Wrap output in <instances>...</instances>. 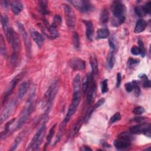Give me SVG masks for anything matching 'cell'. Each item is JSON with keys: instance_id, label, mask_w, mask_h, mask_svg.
Segmentation results:
<instances>
[{"instance_id": "9a60e30c", "label": "cell", "mask_w": 151, "mask_h": 151, "mask_svg": "<svg viewBox=\"0 0 151 151\" xmlns=\"http://www.w3.org/2000/svg\"><path fill=\"white\" fill-rule=\"evenodd\" d=\"M96 85L94 81H93L90 85L87 90L86 102L88 104H90L93 101V99L96 97Z\"/></svg>"}, {"instance_id": "60d3db41", "label": "cell", "mask_w": 151, "mask_h": 151, "mask_svg": "<svg viewBox=\"0 0 151 151\" xmlns=\"http://www.w3.org/2000/svg\"><path fill=\"white\" fill-rule=\"evenodd\" d=\"M120 119H121V116H120V113L119 112H116L113 116H112L110 117V123H111V124L114 123L120 120Z\"/></svg>"}, {"instance_id": "bcb514c9", "label": "cell", "mask_w": 151, "mask_h": 151, "mask_svg": "<svg viewBox=\"0 0 151 151\" xmlns=\"http://www.w3.org/2000/svg\"><path fill=\"white\" fill-rule=\"evenodd\" d=\"M61 23V18L60 17V16L56 15L54 16V21L52 24H54V25H57V27L59 26Z\"/></svg>"}, {"instance_id": "d6986e66", "label": "cell", "mask_w": 151, "mask_h": 151, "mask_svg": "<svg viewBox=\"0 0 151 151\" xmlns=\"http://www.w3.org/2000/svg\"><path fill=\"white\" fill-rule=\"evenodd\" d=\"M31 35L33 38L34 41H35V42L36 43V44L39 47H41L44 42V38L41 34L37 31H32L31 32Z\"/></svg>"}, {"instance_id": "8d00e7d4", "label": "cell", "mask_w": 151, "mask_h": 151, "mask_svg": "<svg viewBox=\"0 0 151 151\" xmlns=\"http://www.w3.org/2000/svg\"><path fill=\"white\" fill-rule=\"evenodd\" d=\"M55 126H56V124H54L50 129L48 134L47 137V142H46V144L45 145V147H47V146H48L49 145V143H50V142L51 140V139H52V136L54 135V133Z\"/></svg>"}, {"instance_id": "681fc988", "label": "cell", "mask_w": 151, "mask_h": 151, "mask_svg": "<svg viewBox=\"0 0 151 151\" xmlns=\"http://www.w3.org/2000/svg\"><path fill=\"white\" fill-rule=\"evenodd\" d=\"M124 87L127 92H131L133 90V85L132 82H128L124 84Z\"/></svg>"}, {"instance_id": "6da1fadb", "label": "cell", "mask_w": 151, "mask_h": 151, "mask_svg": "<svg viewBox=\"0 0 151 151\" xmlns=\"http://www.w3.org/2000/svg\"><path fill=\"white\" fill-rule=\"evenodd\" d=\"M6 39L11 45L12 48V54L11 57V63L13 65L17 61L18 56L21 50V43L18 34L10 28L5 32Z\"/></svg>"}, {"instance_id": "d6a6232c", "label": "cell", "mask_w": 151, "mask_h": 151, "mask_svg": "<svg viewBox=\"0 0 151 151\" xmlns=\"http://www.w3.org/2000/svg\"><path fill=\"white\" fill-rule=\"evenodd\" d=\"M132 85H133V90H134V92L135 94V96L138 97L141 94V90L140 88L139 84L137 81L133 80L132 82Z\"/></svg>"}, {"instance_id": "9c48e42d", "label": "cell", "mask_w": 151, "mask_h": 151, "mask_svg": "<svg viewBox=\"0 0 151 151\" xmlns=\"http://www.w3.org/2000/svg\"><path fill=\"white\" fill-rule=\"evenodd\" d=\"M63 7L66 24L70 28L73 29L76 24V16L74 12L68 5L64 4Z\"/></svg>"}, {"instance_id": "3957f363", "label": "cell", "mask_w": 151, "mask_h": 151, "mask_svg": "<svg viewBox=\"0 0 151 151\" xmlns=\"http://www.w3.org/2000/svg\"><path fill=\"white\" fill-rule=\"evenodd\" d=\"M35 95V90L32 91V93L30 94L29 97L27 100V102L26 103V105L23 109L20 117L17 123V124L15 126V130H17L19 129L20 127L22 126V124L26 122L27 119L28 118L29 114H31L32 110V104H33V99Z\"/></svg>"}, {"instance_id": "44dd1931", "label": "cell", "mask_w": 151, "mask_h": 151, "mask_svg": "<svg viewBox=\"0 0 151 151\" xmlns=\"http://www.w3.org/2000/svg\"><path fill=\"white\" fill-rule=\"evenodd\" d=\"M86 27V37L89 41H91L93 35V25L90 21H83Z\"/></svg>"}, {"instance_id": "f5cc1de1", "label": "cell", "mask_w": 151, "mask_h": 151, "mask_svg": "<svg viewBox=\"0 0 151 151\" xmlns=\"http://www.w3.org/2000/svg\"><path fill=\"white\" fill-rule=\"evenodd\" d=\"M109 44L110 47L111 48V50H114L116 49V45H115L114 41V40H113L112 38H109Z\"/></svg>"}, {"instance_id": "83f0119b", "label": "cell", "mask_w": 151, "mask_h": 151, "mask_svg": "<svg viewBox=\"0 0 151 151\" xmlns=\"http://www.w3.org/2000/svg\"><path fill=\"white\" fill-rule=\"evenodd\" d=\"M115 62V57L114 52L110 51L108 54L107 58V65L109 69H111L114 65Z\"/></svg>"}, {"instance_id": "d4e9b609", "label": "cell", "mask_w": 151, "mask_h": 151, "mask_svg": "<svg viewBox=\"0 0 151 151\" xmlns=\"http://www.w3.org/2000/svg\"><path fill=\"white\" fill-rule=\"evenodd\" d=\"M38 10L43 15L48 14L49 11L47 5V2L45 1H40L38 2Z\"/></svg>"}, {"instance_id": "ba28073f", "label": "cell", "mask_w": 151, "mask_h": 151, "mask_svg": "<svg viewBox=\"0 0 151 151\" xmlns=\"http://www.w3.org/2000/svg\"><path fill=\"white\" fill-rule=\"evenodd\" d=\"M130 132L132 134H144L146 136L150 137V123H142L137 125L133 126L130 128Z\"/></svg>"}, {"instance_id": "ab89813d", "label": "cell", "mask_w": 151, "mask_h": 151, "mask_svg": "<svg viewBox=\"0 0 151 151\" xmlns=\"http://www.w3.org/2000/svg\"><path fill=\"white\" fill-rule=\"evenodd\" d=\"M132 134L130 132H124L121 133L119 135V137H122L124 139H126L127 140L129 141H132L133 140V136L132 135Z\"/></svg>"}, {"instance_id": "8992f818", "label": "cell", "mask_w": 151, "mask_h": 151, "mask_svg": "<svg viewBox=\"0 0 151 151\" xmlns=\"http://www.w3.org/2000/svg\"><path fill=\"white\" fill-rule=\"evenodd\" d=\"M17 27L19 30V32L22 37V38L24 42L25 50H26V53L28 57H31V43L30 39L28 35L27 32L22 25V23L20 22H17Z\"/></svg>"}, {"instance_id": "5bb4252c", "label": "cell", "mask_w": 151, "mask_h": 151, "mask_svg": "<svg viewBox=\"0 0 151 151\" xmlns=\"http://www.w3.org/2000/svg\"><path fill=\"white\" fill-rule=\"evenodd\" d=\"M114 146L118 150H126L130 147L131 142L122 137H119L113 143Z\"/></svg>"}, {"instance_id": "484cf974", "label": "cell", "mask_w": 151, "mask_h": 151, "mask_svg": "<svg viewBox=\"0 0 151 151\" xmlns=\"http://www.w3.org/2000/svg\"><path fill=\"white\" fill-rule=\"evenodd\" d=\"M110 31L106 28L99 29L97 31V38L98 39H104L107 38L109 35Z\"/></svg>"}, {"instance_id": "e0dca14e", "label": "cell", "mask_w": 151, "mask_h": 151, "mask_svg": "<svg viewBox=\"0 0 151 151\" xmlns=\"http://www.w3.org/2000/svg\"><path fill=\"white\" fill-rule=\"evenodd\" d=\"M93 81H94L93 74L92 73H90V74L86 75V76L84 77V79L82 84V90L84 93L87 91L90 85Z\"/></svg>"}, {"instance_id": "2e32d148", "label": "cell", "mask_w": 151, "mask_h": 151, "mask_svg": "<svg viewBox=\"0 0 151 151\" xmlns=\"http://www.w3.org/2000/svg\"><path fill=\"white\" fill-rule=\"evenodd\" d=\"M9 4H10L11 9L12 12L15 15L19 14L22 10L23 5L21 1H11L9 2Z\"/></svg>"}, {"instance_id": "4316f807", "label": "cell", "mask_w": 151, "mask_h": 151, "mask_svg": "<svg viewBox=\"0 0 151 151\" xmlns=\"http://www.w3.org/2000/svg\"><path fill=\"white\" fill-rule=\"evenodd\" d=\"M109 21V12L106 8H104L100 14V22L101 24L104 25L107 23Z\"/></svg>"}, {"instance_id": "8fae6325", "label": "cell", "mask_w": 151, "mask_h": 151, "mask_svg": "<svg viewBox=\"0 0 151 151\" xmlns=\"http://www.w3.org/2000/svg\"><path fill=\"white\" fill-rule=\"evenodd\" d=\"M16 106V100H12L9 103H8L6 106L3 109L1 114V122L2 123L5 121L12 113L15 107Z\"/></svg>"}, {"instance_id": "30bf717a", "label": "cell", "mask_w": 151, "mask_h": 151, "mask_svg": "<svg viewBox=\"0 0 151 151\" xmlns=\"http://www.w3.org/2000/svg\"><path fill=\"white\" fill-rule=\"evenodd\" d=\"M70 3L71 4L79 11L83 13H87L89 12L92 8V5L91 3L88 1H84V0L71 1H70Z\"/></svg>"}, {"instance_id": "816d5d0a", "label": "cell", "mask_w": 151, "mask_h": 151, "mask_svg": "<svg viewBox=\"0 0 151 151\" xmlns=\"http://www.w3.org/2000/svg\"><path fill=\"white\" fill-rule=\"evenodd\" d=\"M105 102V99L104 98H101L100 99H99V100H98L96 104H95V108H97L100 107L101 105H103Z\"/></svg>"}, {"instance_id": "f546056e", "label": "cell", "mask_w": 151, "mask_h": 151, "mask_svg": "<svg viewBox=\"0 0 151 151\" xmlns=\"http://www.w3.org/2000/svg\"><path fill=\"white\" fill-rule=\"evenodd\" d=\"M1 24L4 32H5L8 31L10 27H9V19L8 17L6 15H2L1 17Z\"/></svg>"}, {"instance_id": "1f68e13d", "label": "cell", "mask_w": 151, "mask_h": 151, "mask_svg": "<svg viewBox=\"0 0 151 151\" xmlns=\"http://www.w3.org/2000/svg\"><path fill=\"white\" fill-rule=\"evenodd\" d=\"M72 40H73V43L74 48L76 49H78L80 48V38L77 32H74L73 33L72 36Z\"/></svg>"}, {"instance_id": "f907efd6", "label": "cell", "mask_w": 151, "mask_h": 151, "mask_svg": "<svg viewBox=\"0 0 151 151\" xmlns=\"http://www.w3.org/2000/svg\"><path fill=\"white\" fill-rule=\"evenodd\" d=\"M121 80H122V76L120 73H118L117 74V78H116V87L119 88L121 84Z\"/></svg>"}, {"instance_id": "7c38bea8", "label": "cell", "mask_w": 151, "mask_h": 151, "mask_svg": "<svg viewBox=\"0 0 151 151\" xmlns=\"http://www.w3.org/2000/svg\"><path fill=\"white\" fill-rule=\"evenodd\" d=\"M68 63L70 67L74 70L81 71L84 70L86 68L85 61L79 58H72L69 60Z\"/></svg>"}, {"instance_id": "52a82bcc", "label": "cell", "mask_w": 151, "mask_h": 151, "mask_svg": "<svg viewBox=\"0 0 151 151\" xmlns=\"http://www.w3.org/2000/svg\"><path fill=\"white\" fill-rule=\"evenodd\" d=\"M58 88V82L55 81L51 84V86L49 87L48 89L47 90L45 95V99L46 104L47 106V110L50 108L51 103L52 102V100H54L57 93Z\"/></svg>"}, {"instance_id": "603a6c76", "label": "cell", "mask_w": 151, "mask_h": 151, "mask_svg": "<svg viewBox=\"0 0 151 151\" xmlns=\"http://www.w3.org/2000/svg\"><path fill=\"white\" fill-rule=\"evenodd\" d=\"M57 26L52 24L51 25L48 26L47 27V29L48 31V36L51 39H55L57 38L59 35V32L57 29Z\"/></svg>"}, {"instance_id": "ffe728a7", "label": "cell", "mask_w": 151, "mask_h": 151, "mask_svg": "<svg viewBox=\"0 0 151 151\" xmlns=\"http://www.w3.org/2000/svg\"><path fill=\"white\" fill-rule=\"evenodd\" d=\"M28 88H29V83L28 81H24L20 84L19 87V90H18V99L21 100L24 97V96L25 95V94L27 93L28 90Z\"/></svg>"}, {"instance_id": "d590c367", "label": "cell", "mask_w": 151, "mask_h": 151, "mask_svg": "<svg viewBox=\"0 0 151 151\" xmlns=\"http://www.w3.org/2000/svg\"><path fill=\"white\" fill-rule=\"evenodd\" d=\"M15 119H11V120H9V122H8L5 126V127H4V130L3 132H1V139H2L3 137H5V135L6 134V133L8 132V130L9 129V127L11 126V125L15 122Z\"/></svg>"}, {"instance_id": "cb8c5ba5", "label": "cell", "mask_w": 151, "mask_h": 151, "mask_svg": "<svg viewBox=\"0 0 151 151\" xmlns=\"http://www.w3.org/2000/svg\"><path fill=\"white\" fill-rule=\"evenodd\" d=\"M90 63L91 67L92 73L93 75H97L99 72V67H98V61L96 58V57L94 55H91L90 57Z\"/></svg>"}, {"instance_id": "11a10c76", "label": "cell", "mask_w": 151, "mask_h": 151, "mask_svg": "<svg viewBox=\"0 0 151 151\" xmlns=\"http://www.w3.org/2000/svg\"><path fill=\"white\" fill-rule=\"evenodd\" d=\"M102 145H103V146H104L105 147H110V146L109 144H107L106 142H103Z\"/></svg>"}, {"instance_id": "4fadbf2b", "label": "cell", "mask_w": 151, "mask_h": 151, "mask_svg": "<svg viewBox=\"0 0 151 151\" xmlns=\"http://www.w3.org/2000/svg\"><path fill=\"white\" fill-rule=\"evenodd\" d=\"M23 75V73H20L18 75H17L12 80V81L11 82L10 84H9V86L8 87V88L6 90V91H5V94H4V98H3V101H5L8 97L11 95V94L12 93V92L13 91L14 89L15 88L17 84L18 83V81L21 80L22 76Z\"/></svg>"}, {"instance_id": "836d02e7", "label": "cell", "mask_w": 151, "mask_h": 151, "mask_svg": "<svg viewBox=\"0 0 151 151\" xmlns=\"http://www.w3.org/2000/svg\"><path fill=\"white\" fill-rule=\"evenodd\" d=\"M0 50L1 53L3 56H6V48L5 43V40L2 35H1L0 38Z\"/></svg>"}, {"instance_id": "b9f144b4", "label": "cell", "mask_w": 151, "mask_h": 151, "mask_svg": "<svg viewBox=\"0 0 151 151\" xmlns=\"http://www.w3.org/2000/svg\"><path fill=\"white\" fill-rule=\"evenodd\" d=\"M101 90L102 93H106L108 91L107 86V80L105 79L103 80L101 83Z\"/></svg>"}, {"instance_id": "f35d334b", "label": "cell", "mask_w": 151, "mask_h": 151, "mask_svg": "<svg viewBox=\"0 0 151 151\" xmlns=\"http://www.w3.org/2000/svg\"><path fill=\"white\" fill-rule=\"evenodd\" d=\"M138 44H139V48L140 51V55L142 57H144L146 54V49H145L143 42L140 38L138 39Z\"/></svg>"}, {"instance_id": "ac0fdd59", "label": "cell", "mask_w": 151, "mask_h": 151, "mask_svg": "<svg viewBox=\"0 0 151 151\" xmlns=\"http://www.w3.org/2000/svg\"><path fill=\"white\" fill-rule=\"evenodd\" d=\"M147 25V23L145 20L143 19H140L137 20V21L136 23L134 32L135 33H140L143 32L146 29Z\"/></svg>"}, {"instance_id": "7bdbcfd3", "label": "cell", "mask_w": 151, "mask_h": 151, "mask_svg": "<svg viewBox=\"0 0 151 151\" xmlns=\"http://www.w3.org/2000/svg\"><path fill=\"white\" fill-rule=\"evenodd\" d=\"M93 110H94V107H90L88 109V110L87 111V112H86V113L85 114L84 119H83V122H88V120H89V119H90V116H91Z\"/></svg>"}, {"instance_id": "f6af8a7d", "label": "cell", "mask_w": 151, "mask_h": 151, "mask_svg": "<svg viewBox=\"0 0 151 151\" xmlns=\"http://www.w3.org/2000/svg\"><path fill=\"white\" fill-rule=\"evenodd\" d=\"M131 53L134 55H138L139 54H140V49L139 48V47L137 46H133L131 48Z\"/></svg>"}, {"instance_id": "e575fe53", "label": "cell", "mask_w": 151, "mask_h": 151, "mask_svg": "<svg viewBox=\"0 0 151 151\" xmlns=\"http://www.w3.org/2000/svg\"><path fill=\"white\" fill-rule=\"evenodd\" d=\"M139 64V60L137 59H134L133 58H129L127 62V65L129 68H133L136 67Z\"/></svg>"}, {"instance_id": "f1b7e54d", "label": "cell", "mask_w": 151, "mask_h": 151, "mask_svg": "<svg viewBox=\"0 0 151 151\" xmlns=\"http://www.w3.org/2000/svg\"><path fill=\"white\" fill-rule=\"evenodd\" d=\"M139 77L141 80L142 86L145 88L150 87V81L145 74H141L139 75Z\"/></svg>"}, {"instance_id": "7a4b0ae2", "label": "cell", "mask_w": 151, "mask_h": 151, "mask_svg": "<svg viewBox=\"0 0 151 151\" xmlns=\"http://www.w3.org/2000/svg\"><path fill=\"white\" fill-rule=\"evenodd\" d=\"M111 9L115 18L113 25L117 27L123 24L125 21L126 7L120 1H114L111 4Z\"/></svg>"}, {"instance_id": "277c9868", "label": "cell", "mask_w": 151, "mask_h": 151, "mask_svg": "<svg viewBox=\"0 0 151 151\" xmlns=\"http://www.w3.org/2000/svg\"><path fill=\"white\" fill-rule=\"evenodd\" d=\"M45 125L42 124L38 130L36 132L33 138L31 140L29 145L28 146L27 150H37L41 143V141L43 139V136L45 133Z\"/></svg>"}, {"instance_id": "5b68a950", "label": "cell", "mask_w": 151, "mask_h": 151, "mask_svg": "<svg viewBox=\"0 0 151 151\" xmlns=\"http://www.w3.org/2000/svg\"><path fill=\"white\" fill-rule=\"evenodd\" d=\"M80 100V93H73L72 101L68 107L67 114H66L63 122V123H64L65 124H67V122L70 119V118L71 117V116L74 114V113L77 110V109Z\"/></svg>"}, {"instance_id": "4dcf8cb0", "label": "cell", "mask_w": 151, "mask_h": 151, "mask_svg": "<svg viewBox=\"0 0 151 151\" xmlns=\"http://www.w3.org/2000/svg\"><path fill=\"white\" fill-rule=\"evenodd\" d=\"M134 12H135L136 14L139 17H143L145 15H146V14H147L143 5L136 6L134 8Z\"/></svg>"}, {"instance_id": "74e56055", "label": "cell", "mask_w": 151, "mask_h": 151, "mask_svg": "<svg viewBox=\"0 0 151 151\" xmlns=\"http://www.w3.org/2000/svg\"><path fill=\"white\" fill-rule=\"evenodd\" d=\"M22 139V136L21 134H19V136H18L16 139H15V140L14 141L12 145H11V149H9L10 150H14L16 149V148L17 147L18 145L19 144V143L21 142V140Z\"/></svg>"}, {"instance_id": "c3c4849f", "label": "cell", "mask_w": 151, "mask_h": 151, "mask_svg": "<svg viewBox=\"0 0 151 151\" xmlns=\"http://www.w3.org/2000/svg\"><path fill=\"white\" fill-rule=\"evenodd\" d=\"M80 121H77L76 123H75V124H74V126H73V134H76L78 131V130H79V129H80V126H81V124H80Z\"/></svg>"}, {"instance_id": "ee69618b", "label": "cell", "mask_w": 151, "mask_h": 151, "mask_svg": "<svg viewBox=\"0 0 151 151\" xmlns=\"http://www.w3.org/2000/svg\"><path fill=\"white\" fill-rule=\"evenodd\" d=\"M145 111V109L142 106H137V107H135L133 110V113L137 115L142 114L143 113H144Z\"/></svg>"}, {"instance_id": "db71d44e", "label": "cell", "mask_w": 151, "mask_h": 151, "mask_svg": "<svg viewBox=\"0 0 151 151\" xmlns=\"http://www.w3.org/2000/svg\"><path fill=\"white\" fill-rule=\"evenodd\" d=\"M80 150H83V151H90V150H92V149L87 146H82V147L80 149Z\"/></svg>"}, {"instance_id": "7dc6e473", "label": "cell", "mask_w": 151, "mask_h": 151, "mask_svg": "<svg viewBox=\"0 0 151 151\" xmlns=\"http://www.w3.org/2000/svg\"><path fill=\"white\" fill-rule=\"evenodd\" d=\"M143 6L144 7V9H145L146 14H150V11H151V2L149 1Z\"/></svg>"}, {"instance_id": "7402d4cb", "label": "cell", "mask_w": 151, "mask_h": 151, "mask_svg": "<svg viewBox=\"0 0 151 151\" xmlns=\"http://www.w3.org/2000/svg\"><path fill=\"white\" fill-rule=\"evenodd\" d=\"M73 93H80L81 90V78L79 74H77L73 80Z\"/></svg>"}]
</instances>
